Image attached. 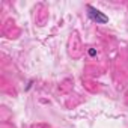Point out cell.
I'll return each instance as SVG.
<instances>
[{
    "label": "cell",
    "mask_w": 128,
    "mask_h": 128,
    "mask_svg": "<svg viewBox=\"0 0 128 128\" xmlns=\"http://www.w3.org/2000/svg\"><path fill=\"white\" fill-rule=\"evenodd\" d=\"M88 15H89V18L92 20V21H95L96 24H106L107 21H108V17L107 15H104L101 11H98V9H95V8H92V6H88Z\"/></svg>",
    "instance_id": "6da1fadb"
}]
</instances>
